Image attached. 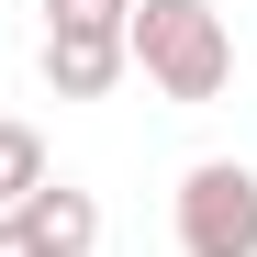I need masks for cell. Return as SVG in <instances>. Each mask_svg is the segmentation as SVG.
Returning <instances> with one entry per match:
<instances>
[{"instance_id":"8992f818","label":"cell","mask_w":257,"mask_h":257,"mask_svg":"<svg viewBox=\"0 0 257 257\" xmlns=\"http://www.w3.org/2000/svg\"><path fill=\"white\" fill-rule=\"evenodd\" d=\"M123 12L135 0H45V34H112L123 45Z\"/></svg>"},{"instance_id":"3957f363","label":"cell","mask_w":257,"mask_h":257,"mask_svg":"<svg viewBox=\"0 0 257 257\" xmlns=\"http://www.w3.org/2000/svg\"><path fill=\"white\" fill-rule=\"evenodd\" d=\"M12 224L34 235V257H90V246H101V201L78 190V179H45V190L12 212Z\"/></svg>"},{"instance_id":"5b68a950","label":"cell","mask_w":257,"mask_h":257,"mask_svg":"<svg viewBox=\"0 0 257 257\" xmlns=\"http://www.w3.org/2000/svg\"><path fill=\"white\" fill-rule=\"evenodd\" d=\"M34 190H45V135H34V123H12V112H0V212H23Z\"/></svg>"},{"instance_id":"7a4b0ae2","label":"cell","mask_w":257,"mask_h":257,"mask_svg":"<svg viewBox=\"0 0 257 257\" xmlns=\"http://www.w3.org/2000/svg\"><path fill=\"white\" fill-rule=\"evenodd\" d=\"M179 257H257V168L201 157L179 179Z\"/></svg>"},{"instance_id":"6da1fadb","label":"cell","mask_w":257,"mask_h":257,"mask_svg":"<svg viewBox=\"0 0 257 257\" xmlns=\"http://www.w3.org/2000/svg\"><path fill=\"white\" fill-rule=\"evenodd\" d=\"M123 67H146V90L157 101H224L235 90V23L212 12V0H135L123 12Z\"/></svg>"},{"instance_id":"277c9868","label":"cell","mask_w":257,"mask_h":257,"mask_svg":"<svg viewBox=\"0 0 257 257\" xmlns=\"http://www.w3.org/2000/svg\"><path fill=\"white\" fill-rule=\"evenodd\" d=\"M112 78H123L112 34H45V90L56 101H112Z\"/></svg>"},{"instance_id":"52a82bcc","label":"cell","mask_w":257,"mask_h":257,"mask_svg":"<svg viewBox=\"0 0 257 257\" xmlns=\"http://www.w3.org/2000/svg\"><path fill=\"white\" fill-rule=\"evenodd\" d=\"M0 257H34V235H23V224H12V212H0Z\"/></svg>"}]
</instances>
